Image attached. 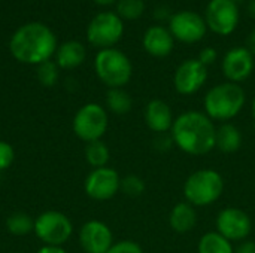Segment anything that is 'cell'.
Here are the masks:
<instances>
[{
  "mask_svg": "<svg viewBox=\"0 0 255 253\" xmlns=\"http://www.w3.org/2000/svg\"><path fill=\"white\" fill-rule=\"evenodd\" d=\"M170 136L173 145L184 154L203 157L215 149L217 125L205 112L188 110L175 118Z\"/></svg>",
  "mask_w": 255,
  "mask_h": 253,
  "instance_id": "obj_1",
  "label": "cell"
},
{
  "mask_svg": "<svg viewBox=\"0 0 255 253\" xmlns=\"http://www.w3.org/2000/svg\"><path fill=\"white\" fill-rule=\"evenodd\" d=\"M57 48L54 31L42 22H27L18 27L9 42L12 57L22 64L33 66L49 61Z\"/></svg>",
  "mask_w": 255,
  "mask_h": 253,
  "instance_id": "obj_2",
  "label": "cell"
},
{
  "mask_svg": "<svg viewBox=\"0 0 255 253\" xmlns=\"http://www.w3.org/2000/svg\"><path fill=\"white\" fill-rule=\"evenodd\" d=\"M247 101V94L241 84L223 82L212 86L203 98L205 113L215 122H229L236 118Z\"/></svg>",
  "mask_w": 255,
  "mask_h": 253,
  "instance_id": "obj_3",
  "label": "cell"
},
{
  "mask_svg": "<svg viewBox=\"0 0 255 253\" xmlns=\"http://www.w3.org/2000/svg\"><path fill=\"white\" fill-rule=\"evenodd\" d=\"M185 201L197 207H206L217 203L224 192V179L214 169H200L191 173L184 182Z\"/></svg>",
  "mask_w": 255,
  "mask_h": 253,
  "instance_id": "obj_4",
  "label": "cell"
},
{
  "mask_svg": "<svg viewBox=\"0 0 255 253\" xmlns=\"http://www.w3.org/2000/svg\"><path fill=\"white\" fill-rule=\"evenodd\" d=\"M94 70L108 88H124L133 75L130 58L117 48L100 49L94 58Z\"/></svg>",
  "mask_w": 255,
  "mask_h": 253,
  "instance_id": "obj_5",
  "label": "cell"
},
{
  "mask_svg": "<svg viewBox=\"0 0 255 253\" xmlns=\"http://www.w3.org/2000/svg\"><path fill=\"white\" fill-rule=\"evenodd\" d=\"M109 125L108 110L97 103H87L75 113L72 121L73 133L85 143L102 140Z\"/></svg>",
  "mask_w": 255,
  "mask_h": 253,
  "instance_id": "obj_6",
  "label": "cell"
},
{
  "mask_svg": "<svg viewBox=\"0 0 255 253\" xmlns=\"http://www.w3.org/2000/svg\"><path fill=\"white\" fill-rule=\"evenodd\" d=\"M123 34H124V21L118 16L117 12L112 10H105L97 13L87 27L88 42L99 49L114 48L115 43L121 40Z\"/></svg>",
  "mask_w": 255,
  "mask_h": 253,
  "instance_id": "obj_7",
  "label": "cell"
},
{
  "mask_svg": "<svg viewBox=\"0 0 255 253\" xmlns=\"http://www.w3.org/2000/svg\"><path fill=\"white\" fill-rule=\"evenodd\" d=\"M33 233L45 246H63L73 233V224L64 213L48 210L34 219Z\"/></svg>",
  "mask_w": 255,
  "mask_h": 253,
  "instance_id": "obj_8",
  "label": "cell"
},
{
  "mask_svg": "<svg viewBox=\"0 0 255 253\" xmlns=\"http://www.w3.org/2000/svg\"><path fill=\"white\" fill-rule=\"evenodd\" d=\"M208 28L220 36L232 34L239 24V7L236 0H211L205 10Z\"/></svg>",
  "mask_w": 255,
  "mask_h": 253,
  "instance_id": "obj_9",
  "label": "cell"
},
{
  "mask_svg": "<svg viewBox=\"0 0 255 253\" xmlns=\"http://www.w3.org/2000/svg\"><path fill=\"white\" fill-rule=\"evenodd\" d=\"M215 228L217 233L229 242L241 243L250 237L253 231V221L245 210L238 207H226L217 215Z\"/></svg>",
  "mask_w": 255,
  "mask_h": 253,
  "instance_id": "obj_10",
  "label": "cell"
},
{
  "mask_svg": "<svg viewBox=\"0 0 255 253\" xmlns=\"http://www.w3.org/2000/svg\"><path fill=\"white\" fill-rule=\"evenodd\" d=\"M167 28L170 30L173 39L182 43L200 42L208 31L205 16L193 10H179L173 13Z\"/></svg>",
  "mask_w": 255,
  "mask_h": 253,
  "instance_id": "obj_11",
  "label": "cell"
},
{
  "mask_svg": "<svg viewBox=\"0 0 255 253\" xmlns=\"http://www.w3.org/2000/svg\"><path fill=\"white\" fill-rule=\"evenodd\" d=\"M84 189L90 198L96 201H108L120 192L121 177L117 170L108 166L93 169L84 182Z\"/></svg>",
  "mask_w": 255,
  "mask_h": 253,
  "instance_id": "obj_12",
  "label": "cell"
},
{
  "mask_svg": "<svg viewBox=\"0 0 255 253\" xmlns=\"http://www.w3.org/2000/svg\"><path fill=\"white\" fill-rule=\"evenodd\" d=\"M208 81V67L199 60L182 61L173 75V86L181 95H193L203 88Z\"/></svg>",
  "mask_w": 255,
  "mask_h": 253,
  "instance_id": "obj_13",
  "label": "cell"
},
{
  "mask_svg": "<svg viewBox=\"0 0 255 253\" xmlns=\"http://www.w3.org/2000/svg\"><path fill=\"white\" fill-rule=\"evenodd\" d=\"M254 55L247 46H236L226 52L223 58V73L229 82L241 84L254 72Z\"/></svg>",
  "mask_w": 255,
  "mask_h": 253,
  "instance_id": "obj_14",
  "label": "cell"
},
{
  "mask_svg": "<svg viewBox=\"0 0 255 253\" xmlns=\"http://www.w3.org/2000/svg\"><path fill=\"white\" fill-rule=\"evenodd\" d=\"M114 243L111 228L102 221H88L79 230V245L85 253H106Z\"/></svg>",
  "mask_w": 255,
  "mask_h": 253,
  "instance_id": "obj_15",
  "label": "cell"
},
{
  "mask_svg": "<svg viewBox=\"0 0 255 253\" xmlns=\"http://www.w3.org/2000/svg\"><path fill=\"white\" fill-rule=\"evenodd\" d=\"M143 119L146 127L155 134L170 133L175 122L172 107L164 100L160 98H154L145 106Z\"/></svg>",
  "mask_w": 255,
  "mask_h": 253,
  "instance_id": "obj_16",
  "label": "cell"
},
{
  "mask_svg": "<svg viewBox=\"0 0 255 253\" xmlns=\"http://www.w3.org/2000/svg\"><path fill=\"white\" fill-rule=\"evenodd\" d=\"M142 45L149 55L155 58H164L173 51L175 39L167 27L158 24L146 28L142 37Z\"/></svg>",
  "mask_w": 255,
  "mask_h": 253,
  "instance_id": "obj_17",
  "label": "cell"
},
{
  "mask_svg": "<svg viewBox=\"0 0 255 253\" xmlns=\"http://www.w3.org/2000/svg\"><path fill=\"white\" fill-rule=\"evenodd\" d=\"M197 209L188 201L176 203L169 213L170 228L178 234H187L197 225Z\"/></svg>",
  "mask_w": 255,
  "mask_h": 253,
  "instance_id": "obj_18",
  "label": "cell"
},
{
  "mask_svg": "<svg viewBox=\"0 0 255 253\" xmlns=\"http://www.w3.org/2000/svg\"><path fill=\"white\" fill-rule=\"evenodd\" d=\"M55 63L60 69L72 70L79 67L87 57L85 46L78 40H67L61 43L55 51Z\"/></svg>",
  "mask_w": 255,
  "mask_h": 253,
  "instance_id": "obj_19",
  "label": "cell"
},
{
  "mask_svg": "<svg viewBox=\"0 0 255 253\" xmlns=\"http://www.w3.org/2000/svg\"><path fill=\"white\" fill-rule=\"evenodd\" d=\"M244 136L242 131L232 122H223L217 127L215 149L223 154H235L242 148Z\"/></svg>",
  "mask_w": 255,
  "mask_h": 253,
  "instance_id": "obj_20",
  "label": "cell"
},
{
  "mask_svg": "<svg viewBox=\"0 0 255 253\" xmlns=\"http://www.w3.org/2000/svg\"><path fill=\"white\" fill-rule=\"evenodd\" d=\"M197 253H235L233 243L217 231L206 233L200 237Z\"/></svg>",
  "mask_w": 255,
  "mask_h": 253,
  "instance_id": "obj_21",
  "label": "cell"
},
{
  "mask_svg": "<svg viewBox=\"0 0 255 253\" xmlns=\"http://www.w3.org/2000/svg\"><path fill=\"white\" fill-rule=\"evenodd\" d=\"M106 107L115 115H127L133 107V98L124 88H109L106 92Z\"/></svg>",
  "mask_w": 255,
  "mask_h": 253,
  "instance_id": "obj_22",
  "label": "cell"
},
{
  "mask_svg": "<svg viewBox=\"0 0 255 253\" xmlns=\"http://www.w3.org/2000/svg\"><path fill=\"white\" fill-rule=\"evenodd\" d=\"M111 158V151L103 140L90 142L85 146V160L93 169L106 167Z\"/></svg>",
  "mask_w": 255,
  "mask_h": 253,
  "instance_id": "obj_23",
  "label": "cell"
},
{
  "mask_svg": "<svg viewBox=\"0 0 255 253\" xmlns=\"http://www.w3.org/2000/svg\"><path fill=\"white\" fill-rule=\"evenodd\" d=\"M6 230L16 237L30 234L34 230V219L24 212H15L6 219Z\"/></svg>",
  "mask_w": 255,
  "mask_h": 253,
  "instance_id": "obj_24",
  "label": "cell"
},
{
  "mask_svg": "<svg viewBox=\"0 0 255 253\" xmlns=\"http://www.w3.org/2000/svg\"><path fill=\"white\" fill-rule=\"evenodd\" d=\"M145 12L143 0H118L117 3V13L121 19L134 21L140 18Z\"/></svg>",
  "mask_w": 255,
  "mask_h": 253,
  "instance_id": "obj_25",
  "label": "cell"
},
{
  "mask_svg": "<svg viewBox=\"0 0 255 253\" xmlns=\"http://www.w3.org/2000/svg\"><path fill=\"white\" fill-rule=\"evenodd\" d=\"M121 192H124L127 197L136 198L143 195L146 191V183L140 176L136 174H127L126 177H121Z\"/></svg>",
  "mask_w": 255,
  "mask_h": 253,
  "instance_id": "obj_26",
  "label": "cell"
},
{
  "mask_svg": "<svg viewBox=\"0 0 255 253\" xmlns=\"http://www.w3.org/2000/svg\"><path fill=\"white\" fill-rule=\"evenodd\" d=\"M37 79L43 86H54L58 79V66L55 61H45L37 66Z\"/></svg>",
  "mask_w": 255,
  "mask_h": 253,
  "instance_id": "obj_27",
  "label": "cell"
},
{
  "mask_svg": "<svg viewBox=\"0 0 255 253\" xmlns=\"http://www.w3.org/2000/svg\"><path fill=\"white\" fill-rule=\"evenodd\" d=\"M15 160V151L10 143L0 140V171L7 170Z\"/></svg>",
  "mask_w": 255,
  "mask_h": 253,
  "instance_id": "obj_28",
  "label": "cell"
},
{
  "mask_svg": "<svg viewBox=\"0 0 255 253\" xmlns=\"http://www.w3.org/2000/svg\"><path fill=\"white\" fill-rule=\"evenodd\" d=\"M106 253H143V251L140 245L133 240H121L114 243Z\"/></svg>",
  "mask_w": 255,
  "mask_h": 253,
  "instance_id": "obj_29",
  "label": "cell"
},
{
  "mask_svg": "<svg viewBox=\"0 0 255 253\" xmlns=\"http://www.w3.org/2000/svg\"><path fill=\"white\" fill-rule=\"evenodd\" d=\"M173 146V139L170 136V133H164V134H157V137L154 139V148L160 152H166Z\"/></svg>",
  "mask_w": 255,
  "mask_h": 253,
  "instance_id": "obj_30",
  "label": "cell"
},
{
  "mask_svg": "<svg viewBox=\"0 0 255 253\" xmlns=\"http://www.w3.org/2000/svg\"><path fill=\"white\" fill-rule=\"evenodd\" d=\"M217 58H218V52H217L214 48L206 46V48H203V49L200 51V54H199V58H197V60H199L203 66L209 67V66H212V64L217 61Z\"/></svg>",
  "mask_w": 255,
  "mask_h": 253,
  "instance_id": "obj_31",
  "label": "cell"
},
{
  "mask_svg": "<svg viewBox=\"0 0 255 253\" xmlns=\"http://www.w3.org/2000/svg\"><path fill=\"white\" fill-rule=\"evenodd\" d=\"M172 10L167 4H158L155 9H154V18L157 21H170L172 18Z\"/></svg>",
  "mask_w": 255,
  "mask_h": 253,
  "instance_id": "obj_32",
  "label": "cell"
},
{
  "mask_svg": "<svg viewBox=\"0 0 255 253\" xmlns=\"http://www.w3.org/2000/svg\"><path fill=\"white\" fill-rule=\"evenodd\" d=\"M235 253H255V243L251 240H244L235 248Z\"/></svg>",
  "mask_w": 255,
  "mask_h": 253,
  "instance_id": "obj_33",
  "label": "cell"
},
{
  "mask_svg": "<svg viewBox=\"0 0 255 253\" xmlns=\"http://www.w3.org/2000/svg\"><path fill=\"white\" fill-rule=\"evenodd\" d=\"M36 253H67L61 246H43Z\"/></svg>",
  "mask_w": 255,
  "mask_h": 253,
  "instance_id": "obj_34",
  "label": "cell"
},
{
  "mask_svg": "<svg viewBox=\"0 0 255 253\" xmlns=\"http://www.w3.org/2000/svg\"><path fill=\"white\" fill-rule=\"evenodd\" d=\"M247 48L250 49V52L255 55V28L251 30V33L248 34V39H247Z\"/></svg>",
  "mask_w": 255,
  "mask_h": 253,
  "instance_id": "obj_35",
  "label": "cell"
},
{
  "mask_svg": "<svg viewBox=\"0 0 255 253\" xmlns=\"http://www.w3.org/2000/svg\"><path fill=\"white\" fill-rule=\"evenodd\" d=\"M248 12L251 16L255 18V0H250V4H248Z\"/></svg>",
  "mask_w": 255,
  "mask_h": 253,
  "instance_id": "obj_36",
  "label": "cell"
},
{
  "mask_svg": "<svg viewBox=\"0 0 255 253\" xmlns=\"http://www.w3.org/2000/svg\"><path fill=\"white\" fill-rule=\"evenodd\" d=\"M117 0H94V3H97V4H100V6H109V4H112V3H115Z\"/></svg>",
  "mask_w": 255,
  "mask_h": 253,
  "instance_id": "obj_37",
  "label": "cell"
},
{
  "mask_svg": "<svg viewBox=\"0 0 255 253\" xmlns=\"http://www.w3.org/2000/svg\"><path fill=\"white\" fill-rule=\"evenodd\" d=\"M251 115H253V118L255 119V97L253 98V101H251Z\"/></svg>",
  "mask_w": 255,
  "mask_h": 253,
  "instance_id": "obj_38",
  "label": "cell"
},
{
  "mask_svg": "<svg viewBox=\"0 0 255 253\" xmlns=\"http://www.w3.org/2000/svg\"><path fill=\"white\" fill-rule=\"evenodd\" d=\"M10 253H19V252H10Z\"/></svg>",
  "mask_w": 255,
  "mask_h": 253,
  "instance_id": "obj_39",
  "label": "cell"
}]
</instances>
